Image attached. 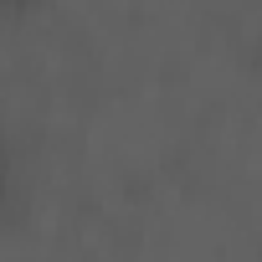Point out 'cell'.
Listing matches in <instances>:
<instances>
[{
	"label": "cell",
	"instance_id": "obj_1",
	"mask_svg": "<svg viewBox=\"0 0 262 262\" xmlns=\"http://www.w3.org/2000/svg\"><path fill=\"white\" fill-rule=\"evenodd\" d=\"M6 6H26V0H6Z\"/></svg>",
	"mask_w": 262,
	"mask_h": 262
}]
</instances>
